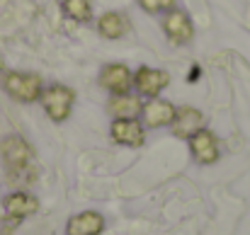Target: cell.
<instances>
[{
    "label": "cell",
    "instance_id": "1",
    "mask_svg": "<svg viewBox=\"0 0 250 235\" xmlns=\"http://www.w3.org/2000/svg\"><path fill=\"white\" fill-rule=\"evenodd\" d=\"M39 102H42L44 112L49 114V119H54V121H66V119L71 117V112H73L76 92H73L68 85L54 82V85H49V87L42 90Z\"/></svg>",
    "mask_w": 250,
    "mask_h": 235
},
{
    "label": "cell",
    "instance_id": "2",
    "mask_svg": "<svg viewBox=\"0 0 250 235\" xmlns=\"http://www.w3.org/2000/svg\"><path fill=\"white\" fill-rule=\"evenodd\" d=\"M5 92L17 99V102H34L39 99L42 95V78L37 73H22V71H12V73H5Z\"/></svg>",
    "mask_w": 250,
    "mask_h": 235
},
{
    "label": "cell",
    "instance_id": "3",
    "mask_svg": "<svg viewBox=\"0 0 250 235\" xmlns=\"http://www.w3.org/2000/svg\"><path fill=\"white\" fill-rule=\"evenodd\" d=\"M0 153H2V160L7 165V170L15 175V172H24L29 170L32 160H34V151L32 146L22 138V136H7L0 146Z\"/></svg>",
    "mask_w": 250,
    "mask_h": 235
},
{
    "label": "cell",
    "instance_id": "4",
    "mask_svg": "<svg viewBox=\"0 0 250 235\" xmlns=\"http://www.w3.org/2000/svg\"><path fill=\"white\" fill-rule=\"evenodd\" d=\"M161 24H163V32H166V37L170 39V41H172V44H175V46L189 44V41H192V37H194L192 20H189V15H187L185 10H177V7L167 10Z\"/></svg>",
    "mask_w": 250,
    "mask_h": 235
},
{
    "label": "cell",
    "instance_id": "5",
    "mask_svg": "<svg viewBox=\"0 0 250 235\" xmlns=\"http://www.w3.org/2000/svg\"><path fill=\"white\" fill-rule=\"evenodd\" d=\"M170 85V73L161 71V68H148V66H141L136 73H134V87L141 97H158L163 90Z\"/></svg>",
    "mask_w": 250,
    "mask_h": 235
},
{
    "label": "cell",
    "instance_id": "6",
    "mask_svg": "<svg viewBox=\"0 0 250 235\" xmlns=\"http://www.w3.org/2000/svg\"><path fill=\"white\" fill-rule=\"evenodd\" d=\"M109 136L119 146H129V148H139L146 141V131L139 119H114L109 126Z\"/></svg>",
    "mask_w": 250,
    "mask_h": 235
},
{
    "label": "cell",
    "instance_id": "7",
    "mask_svg": "<svg viewBox=\"0 0 250 235\" xmlns=\"http://www.w3.org/2000/svg\"><path fill=\"white\" fill-rule=\"evenodd\" d=\"M100 85L112 95H124L134 85V73L124 63H107L100 71Z\"/></svg>",
    "mask_w": 250,
    "mask_h": 235
},
{
    "label": "cell",
    "instance_id": "8",
    "mask_svg": "<svg viewBox=\"0 0 250 235\" xmlns=\"http://www.w3.org/2000/svg\"><path fill=\"white\" fill-rule=\"evenodd\" d=\"M202 129H204V114L199 109H194V107H177L175 109V117L170 121V131L177 138H189Z\"/></svg>",
    "mask_w": 250,
    "mask_h": 235
},
{
    "label": "cell",
    "instance_id": "9",
    "mask_svg": "<svg viewBox=\"0 0 250 235\" xmlns=\"http://www.w3.org/2000/svg\"><path fill=\"white\" fill-rule=\"evenodd\" d=\"M187 141H189L192 156L197 157V162H202V165H211V162L219 160V141H216V136H214L209 129L197 131V134L189 136Z\"/></svg>",
    "mask_w": 250,
    "mask_h": 235
},
{
    "label": "cell",
    "instance_id": "10",
    "mask_svg": "<svg viewBox=\"0 0 250 235\" xmlns=\"http://www.w3.org/2000/svg\"><path fill=\"white\" fill-rule=\"evenodd\" d=\"M175 109H177L175 104L153 97V99H148V102L144 104V109H141L144 124H146L148 129H163V126H170V121H172V117H175Z\"/></svg>",
    "mask_w": 250,
    "mask_h": 235
},
{
    "label": "cell",
    "instance_id": "11",
    "mask_svg": "<svg viewBox=\"0 0 250 235\" xmlns=\"http://www.w3.org/2000/svg\"><path fill=\"white\" fill-rule=\"evenodd\" d=\"M104 231V216L97 211H83L66 223V235H100Z\"/></svg>",
    "mask_w": 250,
    "mask_h": 235
},
{
    "label": "cell",
    "instance_id": "12",
    "mask_svg": "<svg viewBox=\"0 0 250 235\" xmlns=\"http://www.w3.org/2000/svg\"><path fill=\"white\" fill-rule=\"evenodd\" d=\"M2 209H5V214H7L10 218L20 221V218H24V216H32V214L39 209V201H37L32 194H27V192H12V194L5 196Z\"/></svg>",
    "mask_w": 250,
    "mask_h": 235
},
{
    "label": "cell",
    "instance_id": "13",
    "mask_svg": "<svg viewBox=\"0 0 250 235\" xmlns=\"http://www.w3.org/2000/svg\"><path fill=\"white\" fill-rule=\"evenodd\" d=\"M129 29H131V24H129L126 15H122V12H104L97 20V32L104 39H122L129 34Z\"/></svg>",
    "mask_w": 250,
    "mask_h": 235
},
{
    "label": "cell",
    "instance_id": "14",
    "mask_svg": "<svg viewBox=\"0 0 250 235\" xmlns=\"http://www.w3.org/2000/svg\"><path fill=\"white\" fill-rule=\"evenodd\" d=\"M141 109H144V102L129 92L112 95V99H109V114L114 119H136L141 114Z\"/></svg>",
    "mask_w": 250,
    "mask_h": 235
},
{
    "label": "cell",
    "instance_id": "15",
    "mask_svg": "<svg viewBox=\"0 0 250 235\" xmlns=\"http://www.w3.org/2000/svg\"><path fill=\"white\" fill-rule=\"evenodd\" d=\"M61 10L73 22H81V24L92 22V2L90 0H63L61 2Z\"/></svg>",
    "mask_w": 250,
    "mask_h": 235
},
{
    "label": "cell",
    "instance_id": "16",
    "mask_svg": "<svg viewBox=\"0 0 250 235\" xmlns=\"http://www.w3.org/2000/svg\"><path fill=\"white\" fill-rule=\"evenodd\" d=\"M141 10L148 12V15H161L175 7V0H139Z\"/></svg>",
    "mask_w": 250,
    "mask_h": 235
}]
</instances>
